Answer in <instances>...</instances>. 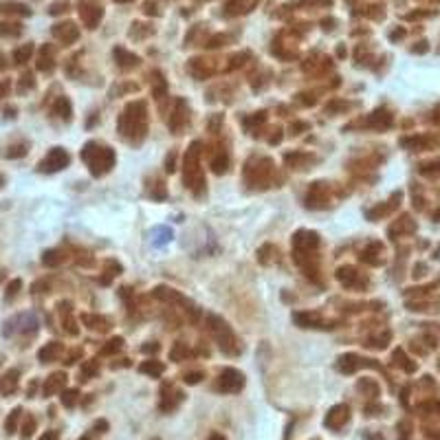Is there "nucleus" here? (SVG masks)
Instances as JSON below:
<instances>
[{"label": "nucleus", "mask_w": 440, "mask_h": 440, "mask_svg": "<svg viewBox=\"0 0 440 440\" xmlns=\"http://www.w3.org/2000/svg\"><path fill=\"white\" fill-rule=\"evenodd\" d=\"M117 130H119V135L124 137L126 141L139 146L147 135V106H146V101H141V99L130 101V104L124 108V112L119 115V119H117Z\"/></svg>", "instance_id": "1"}, {"label": "nucleus", "mask_w": 440, "mask_h": 440, "mask_svg": "<svg viewBox=\"0 0 440 440\" xmlns=\"http://www.w3.org/2000/svg\"><path fill=\"white\" fill-rule=\"evenodd\" d=\"M81 161L88 165V170L93 176H104V174H108L112 167H115V150L108 146H101V143L97 141H88L84 147H81L79 152Z\"/></svg>", "instance_id": "2"}, {"label": "nucleus", "mask_w": 440, "mask_h": 440, "mask_svg": "<svg viewBox=\"0 0 440 440\" xmlns=\"http://www.w3.org/2000/svg\"><path fill=\"white\" fill-rule=\"evenodd\" d=\"M207 328L212 332L214 341L218 344V348L229 357H238L240 355V344H238V337L236 332L231 330V326L222 319V317L209 313L207 315Z\"/></svg>", "instance_id": "3"}, {"label": "nucleus", "mask_w": 440, "mask_h": 440, "mask_svg": "<svg viewBox=\"0 0 440 440\" xmlns=\"http://www.w3.org/2000/svg\"><path fill=\"white\" fill-rule=\"evenodd\" d=\"M273 176H275L273 161L267 156L251 158L244 165V183L251 189H267L273 183Z\"/></svg>", "instance_id": "4"}, {"label": "nucleus", "mask_w": 440, "mask_h": 440, "mask_svg": "<svg viewBox=\"0 0 440 440\" xmlns=\"http://www.w3.org/2000/svg\"><path fill=\"white\" fill-rule=\"evenodd\" d=\"M183 167H185V185L192 189L196 196H201L203 189H205V174L201 170V141H194L192 146L187 147Z\"/></svg>", "instance_id": "5"}, {"label": "nucleus", "mask_w": 440, "mask_h": 440, "mask_svg": "<svg viewBox=\"0 0 440 440\" xmlns=\"http://www.w3.org/2000/svg\"><path fill=\"white\" fill-rule=\"evenodd\" d=\"M319 247V233L310 231V229H299L293 236V258L299 267H306V262L310 260V255L315 253V249Z\"/></svg>", "instance_id": "6"}, {"label": "nucleus", "mask_w": 440, "mask_h": 440, "mask_svg": "<svg viewBox=\"0 0 440 440\" xmlns=\"http://www.w3.org/2000/svg\"><path fill=\"white\" fill-rule=\"evenodd\" d=\"M152 295H154L156 299H161V301H167V304L183 306V310L189 313V321H194V324L201 319V310H198V306L194 304V301H189L185 295H181L178 291L170 289V286H156V289L152 291Z\"/></svg>", "instance_id": "7"}, {"label": "nucleus", "mask_w": 440, "mask_h": 440, "mask_svg": "<svg viewBox=\"0 0 440 440\" xmlns=\"http://www.w3.org/2000/svg\"><path fill=\"white\" fill-rule=\"evenodd\" d=\"M244 387V374L233 367H227V370L220 372L218 383H216V390L224 392V394H236Z\"/></svg>", "instance_id": "8"}, {"label": "nucleus", "mask_w": 440, "mask_h": 440, "mask_svg": "<svg viewBox=\"0 0 440 440\" xmlns=\"http://www.w3.org/2000/svg\"><path fill=\"white\" fill-rule=\"evenodd\" d=\"M69 161H71V156H69V152H66L64 147H53V150H51L49 154L38 163V170L40 172H47V174L60 172V170H64V167L69 165Z\"/></svg>", "instance_id": "9"}, {"label": "nucleus", "mask_w": 440, "mask_h": 440, "mask_svg": "<svg viewBox=\"0 0 440 440\" xmlns=\"http://www.w3.org/2000/svg\"><path fill=\"white\" fill-rule=\"evenodd\" d=\"M330 205V189H328V183H321L317 181L310 185L308 194H306V207L310 209H324Z\"/></svg>", "instance_id": "10"}, {"label": "nucleus", "mask_w": 440, "mask_h": 440, "mask_svg": "<svg viewBox=\"0 0 440 440\" xmlns=\"http://www.w3.org/2000/svg\"><path fill=\"white\" fill-rule=\"evenodd\" d=\"M187 124H189L187 101L185 99H176V101H174V110H172L170 119H167V126H170V130L174 132V135H178V132H181Z\"/></svg>", "instance_id": "11"}, {"label": "nucleus", "mask_w": 440, "mask_h": 440, "mask_svg": "<svg viewBox=\"0 0 440 440\" xmlns=\"http://www.w3.org/2000/svg\"><path fill=\"white\" fill-rule=\"evenodd\" d=\"M348 421H350V407L348 405H335L328 414H326L324 425L330 429V432H339Z\"/></svg>", "instance_id": "12"}, {"label": "nucleus", "mask_w": 440, "mask_h": 440, "mask_svg": "<svg viewBox=\"0 0 440 440\" xmlns=\"http://www.w3.org/2000/svg\"><path fill=\"white\" fill-rule=\"evenodd\" d=\"M101 16H104L101 7L90 4V2H79V18H81V22H84L88 29H95L97 22L101 20Z\"/></svg>", "instance_id": "13"}, {"label": "nucleus", "mask_w": 440, "mask_h": 440, "mask_svg": "<svg viewBox=\"0 0 440 440\" xmlns=\"http://www.w3.org/2000/svg\"><path fill=\"white\" fill-rule=\"evenodd\" d=\"M183 398H185V394H183L181 390H174V387H163V398H161V412L170 414L174 412L178 405L183 403Z\"/></svg>", "instance_id": "14"}, {"label": "nucleus", "mask_w": 440, "mask_h": 440, "mask_svg": "<svg viewBox=\"0 0 440 440\" xmlns=\"http://www.w3.org/2000/svg\"><path fill=\"white\" fill-rule=\"evenodd\" d=\"M337 280H339L346 289H361V286L366 284V280H363L361 275L357 273V269H352V267H341L337 271Z\"/></svg>", "instance_id": "15"}, {"label": "nucleus", "mask_w": 440, "mask_h": 440, "mask_svg": "<svg viewBox=\"0 0 440 440\" xmlns=\"http://www.w3.org/2000/svg\"><path fill=\"white\" fill-rule=\"evenodd\" d=\"M361 366H374V363H370L367 359H361V357H357V355H344L337 361V370L344 372V374H352V372L359 370Z\"/></svg>", "instance_id": "16"}, {"label": "nucleus", "mask_w": 440, "mask_h": 440, "mask_svg": "<svg viewBox=\"0 0 440 440\" xmlns=\"http://www.w3.org/2000/svg\"><path fill=\"white\" fill-rule=\"evenodd\" d=\"M66 372H53L49 378H47V383H44V387H42V392H44V396H53L55 392H62L64 390V385H66Z\"/></svg>", "instance_id": "17"}, {"label": "nucleus", "mask_w": 440, "mask_h": 440, "mask_svg": "<svg viewBox=\"0 0 440 440\" xmlns=\"http://www.w3.org/2000/svg\"><path fill=\"white\" fill-rule=\"evenodd\" d=\"M112 55H115V60H117V64L121 66V69H135L137 64L141 62L139 60V55H135V53H130V51H126L124 47H117L115 51H112Z\"/></svg>", "instance_id": "18"}, {"label": "nucleus", "mask_w": 440, "mask_h": 440, "mask_svg": "<svg viewBox=\"0 0 440 440\" xmlns=\"http://www.w3.org/2000/svg\"><path fill=\"white\" fill-rule=\"evenodd\" d=\"M313 161H315V156L306 154V152H289V154H284V163L289 167H293V170H304V167Z\"/></svg>", "instance_id": "19"}, {"label": "nucleus", "mask_w": 440, "mask_h": 440, "mask_svg": "<svg viewBox=\"0 0 440 440\" xmlns=\"http://www.w3.org/2000/svg\"><path fill=\"white\" fill-rule=\"evenodd\" d=\"M363 126L367 128H376V130H383V128H390L392 126V115H387L385 110H374L366 121Z\"/></svg>", "instance_id": "20"}, {"label": "nucleus", "mask_w": 440, "mask_h": 440, "mask_svg": "<svg viewBox=\"0 0 440 440\" xmlns=\"http://www.w3.org/2000/svg\"><path fill=\"white\" fill-rule=\"evenodd\" d=\"M293 321L299 328H330L324 321H319L317 315H310V313H293Z\"/></svg>", "instance_id": "21"}, {"label": "nucleus", "mask_w": 440, "mask_h": 440, "mask_svg": "<svg viewBox=\"0 0 440 440\" xmlns=\"http://www.w3.org/2000/svg\"><path fill=\"white\" fill-rule=\"evenodd\" d=\"M53 35H58V38L62 40L64 44H71V42H75V40H77L79 31H77V27H75L73 22H66V24H58V27L53 29Z\"/></svg>", "instance_id": "22"}, {"label": "nucleus", "mask_w": 440, "mask_h": 440, "mask_svg": "<svg viewBox=\"0 0 440 440\" xmlns=\"http://www.w3.org/2000/svg\"><path fill=\"white\" fill-rule=\"evenodd\" d=\"M60 352H62V344H60V341H49L44 348H40L38 359L42 363H51L53 359H58Z\"/></svg>", "instance_id": "23"}, {"label": "nucleus", "mask_w": 440, "mask_h": 440, "mask_svg": "<svg viewBox=\"0 0 440 440\" xmlns=\"http://www.w3.org/2000/svg\"><path fill=\"white\" fill-rule=\"evenodd\" d=\"M81 321H84V324L88 326L90 330L106 332V330L110 328V321L106 319V317H99V315H88V313H84V315H81Z\"/></svg>", "instance_id": "24"}, {"label": "nucleus", "mask_w": 440, "mask_h": 440, "mask_svg": "<svg viewBox=\"0 0 440 440\" xmlns=\"http://www.w3.org/2000/svg\"><path fill=\"white\" fill-rule=\"evenodd\" d=\"M18 376H20L18 370H9L7 374H2V378H0V392H2V394H13V392H16Z\"/></svg>", "instance_id": "25"}, {"label": "nucleus", "mask_w": 440, "mask_h": 440, "mask_svg": "<svg viewBox=\"0 0 440 440\" xmlns=\"http://www.w3.org/2000/svg\"><path fill=\"white\" fill-rule=\"evenodd\" d=\"M53 112L60 119L71 121V117H73V106H71L69 97H58V101H55V106H53Z\"/></svg>", "instance_id": "26"}, {"label": "nucleus", "mask_w": 440, "mask_h": 440, "mask_svg": "<svg viewBox=\"0 0 440 440\" xmlns=\"http://www.w3.org/2000/svg\"><path fill=\"white\" fill-rule=\"evenodd\" d=\"M139 372H143V374H150V376H161L163 372H165V366H163L161 361L150 359V361H143V363H141V366H139Z\"/></svg>", "instance_id": "27"}, {"label": "nucleus", "mask_w": 440, "mask_h": 440, "mask_svg": "<svg viewBox=\"0 0 440 440\" xmlns=\"http://www.w3.org/2000/svg\"><path fill=\"white\" fill-rule=\"evenodd\" d=\"M38 69L44 71V73H51V71H53V49H51V47H44V49H42V55H40V62H38Z\"/></svg>", "instance_id": "28"}, {"label": "nucleus", "mask_w": 440, "mask_h": 440, "mask_svg": "<svg viewBox=\"0 0 440 440\" xmlns=\"http://www.w3.org/2000/svg\"><path fill=\"white\" fill-rule=\"evenodd\" d=\"M273 255H278V249L273 247V244H262V247L258 249V262L260 264H271L273 262Z\"/></svg>", "instance_id": "29"}, {"label": "nucleus", "mask_w": 440, "mask_h": 440, "mask_svg": "<svg viewBox=\"0 0 440 440\" xmlns=\"http://www.w3.org/2000/svg\"><path fill=\"white\" fill-rule=\"evenodd\" d=\"M227 167H229V156L224 150H220L218 154L212 158V170L216 174H222V172H227Z\"/></svg>", "instance_id": "30"}, {"label": "nucleus", "mask_w": 440, "mask_h": 440, "mask_svg": "<svg viewBox=\"0 0 440 440\" xmlns=\"http://www.w3.org/2000/svg\"><path fill=\"white\" fill-rule=\"evenodd\" d=\"M97 372H99V366H97V361H84L81 363V370H79V378L81 381H88V378H93Z\"/></svg>", "instance_id": "31"}, {"label": "nucleus", "mask_w": 440, "mask_h": 440, "mask_svg": "<svg viewBox=\"0 0 440 440\" xmlns=\"http://www.w3.org/2000/svg\"><path fill=\"white\" fill-rule=\"evenodd\" d=\"M104 273H106V275L99 280V282L106 286V284H110V280L115 278V275L121 273V264H117L115 260H108V262H106V271H104Z\"/></svg>", "instance_id": "32"}, {"label": "nucleus", "mask_w": 440, "mask_h": 440, "mask_svg": "<svg viewBox=\"0 0 440 440\" xmlns=\"http://www.w3.org/2000/svg\"><path fill=\"white\" fill-rule=\"evenodd\" d=\"M187 357H189V348L183 344V341H176L170 350V359L172 361H183V359H187Z\"/></svg>", "instance_id": "33"}, {"label": "nucleus", "mask_w": 440, "mask_h": 440, "mask_svg": "<svg viewBox=\"0 0 440 440\" xmlns=\"http://www.w3.org/2000/svg\"><path fill=\"white\" fill-rule=\"evenodd\" d=\"M64 255L60 251H55V249H49V251H44L42 255V264L44 267H58V264H62Z\"/></svg>", "instance_id": "34"}, {"label": "nucleus", "mask_w": 440, "mask_h": 440, "mask_svg": "<svg viewBox=\"0 0 440 440\" xmlns=\"http://www.w3.org/2000/svg\"><path fill=\"white\" fill-rule=\"evenodd\" d=\"M121 348H124V339H121V337H112L108 344L101 348V355H115V352H119Z\"/></svg>", "instance_id": "35"}, {"label": "nucleus", "mask_w": 440, "mask_h": 440, "mask_svg": "<svg viewBox=\"0 0 440 440\" xmlns=\"http://www.w3.org/2000/svg\"><path fill=\"white\" fill-rule=\"evenodd\" d=\"M77 396H79V392L77 390H62V396H60V401H62V405L64 407H75L77 405Z\"/></svg>", "instance_id": "36"}, {"label": "nucleus", "mask_w": 440, "mask_h": 440, "mask_svg": "<svg viewBox=\"0 0 440 440\" xmlns=\"http://www.w3.org/2000/svg\"><path fill=\"white\" fill-rule=\"evenodd\" d=\"M31 53H33V47L31 44H24V47H20L16 53H13V60H16V64H24L31 58Z\"/></svg>", "instance_id": "37"}, {"label": "nucleus", "mask_w": 440, "mask_h": 440, "mask_svg": "<svg viewBox=\"0 0 440 440\" xmlns=\"http://www.w3.org/2000/svg\"><path fill=\"white\" fill-rule=\"evenodd\" d=\"M154 81H156V86H154V90H152V95H154V99H163L165 97V79H163V75L161 73H154Z\"/></svg>", "instance_id": "38"}, {"label": "nucleus", "mask_w": 440, "mask_h": 440, "mask_svg": "<svg viewBox=\"0 0 440 440\" xmlns=\"http://www.w3.org/2000/svg\"><path fill=\"white\" fill-rule=\"evenodd\" d=\"M20 414H22V409H13L11 414H9V418H7V423H4V429H7V434H13L16 432V427H18V421H20Z\"/></svg>", "instance_id": "39"}, {"label": "nucleus", "mask_w": 440, "mask_h": 440, "mask_svg": "<svg viewBox=\"0 0 440 440\" xmlns=\"http://www.w3.org/2000/svg\"><path fill=\"white\" fill-rule=\"evenodd\" d=\"M35 86V79H33V75H22V77H20V86H18V90L20 93H27V90H31Z\"/></svg>", "instance_id": "40"}, {"label": "nucleus", "mask_w": 440, "mask_h": 440, "mask_svg": "<svg viewBox=\"0 0 440 440\" xmlns=\"http://www.w3.org/2000/svg\"><path fill=\"white\" fill-rule=\"evenodd\" d=\"M22 289V280H11L9 282V286H7V293H4V297L7 299H13L18 295V291Z\"/></svg>", "instance_id": "41"}, {"label": "nucleus", "mask_w": 440, "mask_h": 440, "mask_svg": "<svg viewBox=\"0 0 440 440\" xmlns=\"http://www.w3.org/2000/svg\"><path fill=\"white\" fill-rule=\"evenodd\" d=\"M24 154H27V146H11L7 150L9 158H18V156H24Z\"/></svg>", "instance_id": "42"}, {"label": "nucleus", "mask_w": 440, "mask_h": 440, "mask_svg": "<svg viewBox=\"0 0 440 440\" xmlns=\"http://www.w3.org/2000/svg\"><path fill=\"white\" fill-rule=\"evenodd\" d=\"M357 387H359L361 392H363V390L370 392V396H376V392H378L376 383H372V381H359V385H357Z\"/></svg>", "instance_id": "43"}, {"label": "nucleus", "mask_w": 440, "mask_h": 440, "mask_svg": "<svg viewBox=\"0 0 440 440\" xmlns=\"http://www.w3.org/2000/svg\"><path fill=\"white\" fill-rule=\"evenodd\" d=\"M201 378H203V372H189V374L183 376V381L187 385H196V383H201Z\"/></svg>", "instance_id": "44"}, {"label": "nucleus", "mask_w": 440, "mask_h": 440, "mask_svg": "<svg viewBox=\"0 0 440 440\" xmlns=\"http://www.w3.org/2000/svg\"><path fill=\"white\" fill-rule=\"evenodd\" d=\"M33 429H35V418L29 416V418H27V423H24V427H22V436H24V438H29V436L33 434Z\"/></svg>", "instance_id": "45"}, {"label": "nucleus", "mask_w": 440, "mask_h": 440, "mask_svg": "<svg viewBox=\"0 0 440 440\" xmlns=\"http://www.w3.org/2000/svg\"><path fill=\"white\" fill-rule=\"evenodd\" d=\"M158 233H161V238L156 240V244H163V242H167V240H172V231L170 229H156Z\"/></svg>", "instance_id": "46"}, {"label": "nucleus", "mask_w": 440, "mask_h": 440, "mask_svg": "<svg viewBox=\"0 0 440 440\" xmlns=\"http://www.w3.org/2000/svg\"><path fill=\"white\" fill-rule=\"evenodd\" d=\"M304 130H308V124H304V121H297V124L291 126V132H293V135H301Z\"/></svg>", "instance_id": "47"}, {"label": "nucleus", "mask_w": 440, "mask_h": 440, "mask_svg": "<svg viewBox=\"0 0 440 440\" xmlns=\"http://www.w3.org/2000/svg\"><path fill=\"white\" fill-rule=\"evenodd\" d=\"M165 170H167V172H174V170H176V154H174V152L165 158Z\"/></svg>", "instance_id": "48"}, {"label": "nucleus", "mask_w": 440, "mask_h": 440, "mask_svg": "<svg viewBox=\"0 0 440 440\" xmlns=\"http://www.w3.org/2000/svg\"><path fill=\"white\" fill-rule=\"evenodd\" d=\"M141 350H143V352H146V355H150V352H152V355H154V352H158V344H154V341H152V344H147V346H143V348H141Z\"/></svg>", "instance_id": "49"}, {"label": "nucleus", "mask_w": 440, "mask_h": 440, "mask_svg": "<svg viewBox=\"0 0 440 440\" xmlns=\"http://www.w3.org/2000/svg\"><path fill=\"white\" fill-rule=\"evenodd\" d=\"M297 101H301L304 106H313V104H315V97H313V95H310V97H308V95H299Z\"/></svg>", "instance_id": "50"}, {"label": "nucleus", "mask_w": 440, "mask_h": 440, "mask_svg": "<svg viewBox=\"0 0 440 440\" xmlns=\"http://www.w3.org/2000/svg\"><path fill=\"white\" fill-rule=\"evenodd\" d=\"M66 2L62 4V2H58V4H53V7H51V13H62V11H66Z\"/></svg>", "instance_id": "51"}, {"label": "nucleus", "mask_w": 440, "mask_h": 440, "mask_svg": "<svg viewBox=\"0 0 440 440\" xmlns=\"http://www.w3.org/2000/svg\"><path fill=\"white\" fill-rule=\"evenodd\" d=\"M407 438H409V425L403 423L401 425V438H398V440H407Z\"/></svg>", "instance_id": "52"}, {"label": "nucleus", "mask_w": 440, "mask_h": 440, "mask_svg": "<svg viewBox=\"0 0 440 440\" xmlns=\"http://www.w3.org/2000/svg\"><path fill=\"white\" fill-rule=\"evenodd\" d=\"M40 440H60V434L58 432H47Z\"/></svg>", "instance_id": "53"}, {"label": "nucleus", "mask_w": 440, "mask_h": 440, "mask_svg": "<svg viewBox=\"0 0 440 440\" xmlns=\"http://www.w3.org/2000/svg\"><path fill=\"white\" fill-rule=\"evenodd\" d=\"M7 90H9V81H0V99L7 95Z\"/></svg>", "instance_id": "54"}, {"label": "nucleus", "mask_w": 440, "mask_h": 440, "mask_svg": "<svg viewBox=\"0 0 440 440\" xmlns=\"http://www.w3.org/2000/svg\"><path fill=\"white\" fill-rule=\"evenodd\" d=\"M95 429H108V423H106V421H97V423H95Z\"/></svg>", "instance_id": "55"}, {"label": "nucleus", "mask_w": 440, "mask_h": 440, "mask_svg": "<svg viewBox=\"0 0 440 440\" xmlns=\"http://www.w3.org/2000/svg\"><path fill=\"white\" fill-rule=\"evenodd\" d=\"M0 69H4V60H2V55H0Z\"/></svg>", "instance_id": "56"}, {"label": "nucleus", "mask_w": 440, "mask_h": 440, "mask_svg": "<svg viewBox=\"0 0 440 440\" xmlns=\"http://www.w3.org/2000/svg\"><path fill=\"white\" fill-rule=\"evenodd\" d=\"M2 185H4V181H2V176H0V187H2Z\"/></svg>", "instance_id": "57"}, {"label": "nucleus", "mask_w": 440, "mask_h": 440, "mask_svg": "<svg viewBox=\"0 0 440 440\" xmlns=\"http://www.w3.org/2000/svg\"><path fill=\"white\" fill-rule=\"evenodd\" d=\"M117 2H128V0H117Z\"/></svg>", "instance_id": "58"}, {"label": "nucleus", "mask_w": 440, "mask_h": 440, "mask_svg": "<svg viewBox=\"0 0 440 440\" xmlns=\"http://www.w3.org/2000/svg\"><path fill=\"white\" fill-rule=\"evenodd\" d=\"M81 440H90V438H88V436H84V438H81Z\"/></svg>", "instance_id": "59"}, {"label": "nucleus", "mask_w": 440, "mask_h": 440, "mask_svg": "<svg viewBox=\"0 0 440 440\" xmlns=\"http://www.w3.org/2000/svg\"><path fill=\"white\" fill-rule=\"evenodd\" d=\"M434 440H440V436H436V438H434Z\"/></svg>", "instance_id": "60"}]
</instances>
